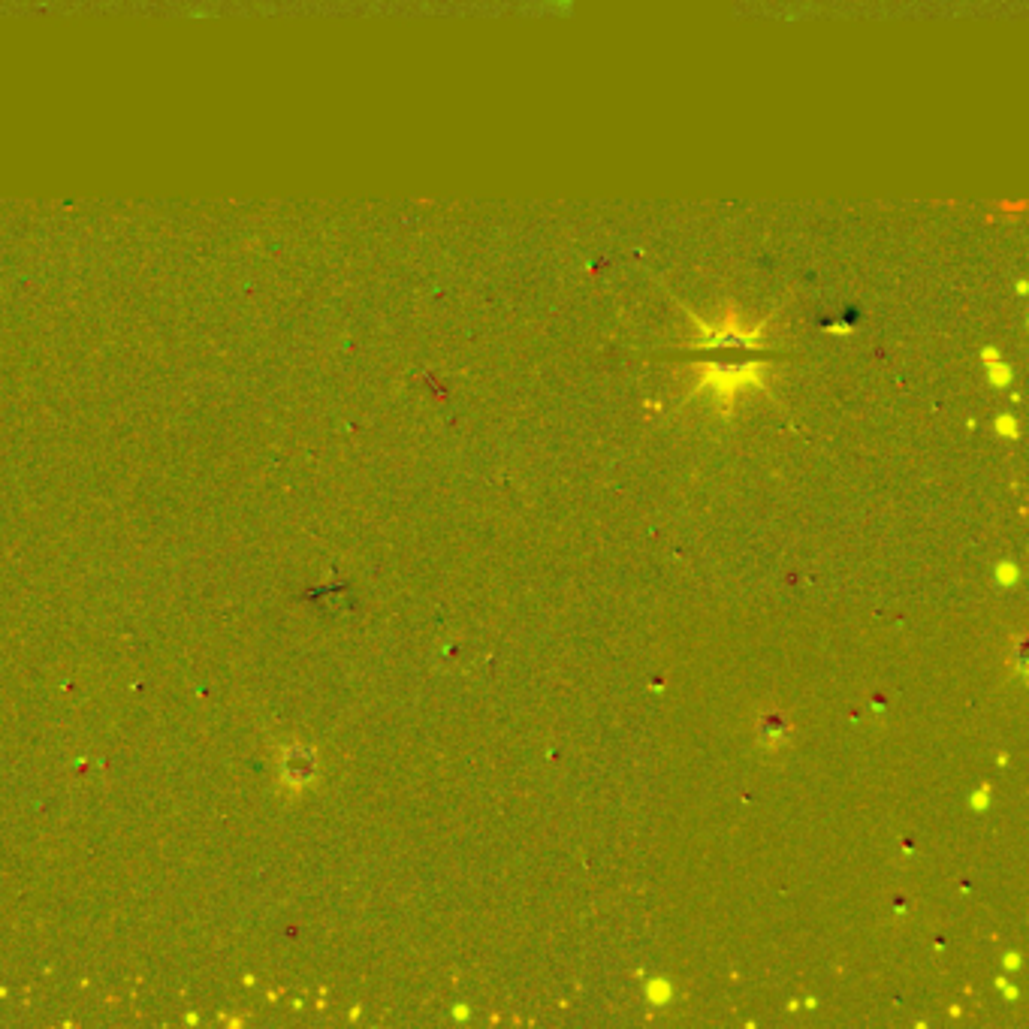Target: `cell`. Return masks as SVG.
I'll list each match as a JSON object with an SVG mask.
<instances>
[{"label":"cell","instance_id":"obj_1","mask_svg":"<svg viewBox=\"0 0 1029 1029\" xmlns=\"http://www.w3.org/2000/svg\"><path fill=\"white\" fill-rule=\"evenodd\" d=\"M758 734H761V743H767V746H779V743H785L788 740V734H791V725L779 716V713H764L761 716V722H758Z\"/></svg>","mask_w":1029,"mask_h":1029}]
</instances>
